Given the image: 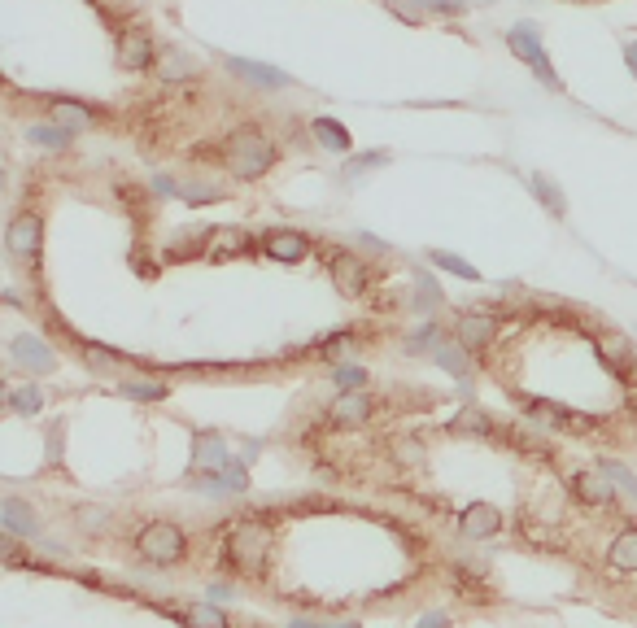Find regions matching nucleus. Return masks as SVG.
<instances>
[{"instance_id": "nucleus-13", "label": "nucleus", "mask_w": 637, "mask_h": 628, "mask_svg": "<svg viewBox=\"0 0 637 628\" xmlns=\"http://www.w3.org/2000/svg\"><path fill=\"white\" fill-rule=\"evenodd\" d=\"M371 410H376V406H371V397H363L358 389H350V393H341V397H336L332 419H336V424H345V428H350V424H367V419H371Z\"/></svg>"}, {"instance_id": "nucleus-12", "label": "nucleus", "mask_w": 637, "mask_h": 628, "mask_svg": "<svg viewBox=\"0 0 637 628\" xmlns=\"http://www.w3.org/2000/svg\"><path fill=\"white\" fill-rule=\"evenodd\" d=\"M332 280H336V288H341V293L358 297V293L367 288V267L354 258V253H336V258H332Z\"/></svg>"}, {"instance_id": "nucleus-32", "label": "nucleus", "mask_w": 637, "mask_h": 628, "mask_svg": "<svg viewBox=\"0 0 637 628\" xmlns=\"http://www.w3.org/2000/svg\"><path fill=\"white\" fill-rule=\"evenodd\" d=\"M603 476H607V480H616V485H624V489H629L633 498H637V476H633V471H624L620 463H611V458H603Z\"/></svg>"}, {"instance_id": "nucleus-7", "label": "nucleus", "mask_w": 637, "mask_h": 628, "mask_svg": "<svg viewBox=\"0 0 637 628\" xmlns=\"http://www.w3.org/2000/svg\"><path fill=\"white\" fill-rule=\"evenodd\" d=\"M236 458L227 454V445L219 432H197V454H192V476H206V471H227Z\"/></svg>"}, {"instance_id": "nucleus-24", "label": "nucleus", "mask_w": 637, "mask_h": 628, "mask_svg": "<svg viewBox=\"0 0 637 628\" xmlns=\"http://www.w3.org/2000/svg\"><path fill=\"white\" fill-rule=\"evenodd\" d=\"M9 410H18V415H35V410L44 406V393L35 389V384H18V389H9Z\"/></svg>"}, {"instance_id": "nucleus-15", "label": "nucleus", "mask_w": 637, "mask_h": 628, "mask_svg": "<svg viewBox=\"0 0 637 628\" xmlns=\"http://www.w3.org/2000/svg\"><path fill=\"white\" fill-rule=\"evenodd\" d=\"M14 362H22L27 371H40V376H48V371L57 367V358L48 354V345L35 341V336H22V341L14 345Z\"/></svg>"}, {"instance_id": "nucleus-21", "label": "nucleus", "mask_w": 637, "mask_h": 628, "mask_svg": "<svg viewBox=\"0 0 637 628\" xmlns=\"http://www.w3.org/2000/svg\"><path fill=\"white\" fill-rule=\"evenodd\" d=\"M27 140H31V144H40V149H66V144L75 140V131L48 127V123H31V127H27Z\"/></svg>"}, {"instance_id": "nucleus-23", "label": "nucleus", "mask_w": 637, "mask_h": 628, "mask_svg": "<svg viewBox=\"0 0 637 628\" xmlns=\"http://www.w3.org/2000/svg\"><path fill=\"white\" fill-rule=\"evenodd\" d=\"M528 188L537 192V201H542L550 214H563V210H568V201H563V192H559L555 184H550L546 175H528Z\"/></svg>"}, {"instance_id": "nucleus-27", "label": "nucleus", "mask_w": 637, "mask_h": 628, "mask_svg": "<svg viewBox=\"0 0 637 628\" xmlns=\"http://www.w3.org/2000/svg\"><path fill=\"white\" fill-rule=\"evenodd\" d=\"M432 262H437L441 271H450V275H459V280H480L472 262H463V258H454V253H432Z\"/></svg>"}, {"instance_id": "nucleus-40", "label": "nucleus", "mask_w": 637, "mask_h": 628, "mask_svg": "<svg viewBox=\"0 0 637 628\" xmlns=\"http://www.w3.org/2000/svg\"><path fill=\"white\" fill-rule=\"evenodd\" d=\"M624 57H629V70L637 75V40H629V44H624Z\"/></svg>"}, {"instance_id": "nucleus-38", "label": "nucleus", "mask_w": 637, "mask_h": 628, "mask_svg": "<svg viewBox=\"0 0 637 628\" xmlns=\"http://www.w3.org/2000/svg\"><path fill=\"white\" fill-rule=\"evenodd\" d=\"M79 519H88V528H101L105 511H101V506H79Z\"/></svg>"}, {"instance_id": "nucleus-10", "label": "nucleus", "mask_w": 637, "mask_h": 628, "mask_svg": "<svg viewBox=\"0 0 637 628\" xmlns=\"http://www.w3.org/2000/svg\"><path fill=\"white\" fill-rule=\"evenodd\" d=\"M459 528H463V537H472V541H485V537H494L498 528H502V515L494 511L489 502H472L463 511V519H459Z\"/></svg>"}, {"instance_id": "nucleus-3", "label": "nucleus", "mask_w": 637, "mask_h": 628, "mask_svg": "<svg viewBox=\"0 0 637 628\" xmlns=\"http://www.w3.org/2000/svg\"><path fill=\"white\" fill-rule=\"evenodd\" d=\"M136 550H140L144 563L171 567V563H184L188 541H184V533H179L175 524H149V528H144V533L136 537Z\"/></svg>"}, {"instance_id": "nucleus-4", "label": "nucleus", "mask_w": 637, "mask_h": 628, "mask_svg": "<svg viewBox=\"0 0 637 628\" xmlns=\"http://www.w3.org/2000/svg\"><path fill=\"white\" fill-rule=\"evenodd\" d=\"M507 44H511V53L520 57V62L533 66V75L542 79L546 88H555V92H559V75H555V66H550V57H546V48H542L537 22H515V27L507 31Z\"/></svg>"}, {"instance_id": "nucleus-11", "label": "nucleus", "mask_w": 637, "mask_h": 628, "mask_svg": "<svg viewBox=\"0 0 637 628\" xmlns=\"http://www.w3.org/2000/svg\"><path fill=\"white\" fill-rule=\"evenodd\" d=\"M227 70L240 79H249V83H258V88H288V79L284 70H271V66H262V62H249V57H227Z\"/></svg>"}, {"instance_id": "nucleus-35", "label": "nucleus", "mask_w": 637, "mask_h": 628, "mask_svg": "<svg viewBox=\"0 0 637 628\" xmlns=\"http://www.w3.org/2000/svg\"><path fill=\"white\" fill-rule=\"evenodd\" d=\"M419 297H424V310L441 306V288H437V280H432V275H419Z\"/></svg>"}, {"instance_id": "nucleus-9", "label": "nucleus", "mask_w": 637, "mask_h": 628, "mask_svg": "<svg viewBox=\"0 0 637 628\" xmlns=\"http://www.w3.org/2000/svg\"><path fill=\"white\" fill-rule=\"evenodd\" d=\"M153 62V40L144 31H123L118 35V66L123 70H149Z\"/></svg>"}, {"instance_id": "nucleus-42", "label": "nucleus", "mask_w": 637, "mask_h": 628, "mask_svg": "<svg viewBox=\"0 0 637 628\" xmlns=\"http://www.w3.org/2000/svg\"><path fill=\"white\" fill-rule=\"evenodd\" d=\"M336 628H358V624H336Z\"/></svg>"}, {"instance_id": "nucleus-22", "label": "nucleus", "mask_w": 637, "mask_h": 628, "mask_svg": "<svg viewBox=\"0 0 637 628\" xmlns=\"http://www.w3.org/2000/svg\"><path fill=\"white\" fill-rule=\"evenodd\" d=\"M245 249V232L240 227H214L210 236V258H232V253Z\"/></svg>"}, {"instance_id": "nucleus-30", "label": "nucleus", "mask_w": 637, "mask_h": 628, "mask_svg": "<svg viewBox=\"0 0 637 628\" xmlns=\"http://www.w3.org/2000/svg\"><path fill=\"white\" fill-rule=\"evenodd\" d=\"M123 393H127V397H144V402H162V397H166V384H158V380H136V384H123Z\"/></svg>"}, {"instance_id": "nucleus-20", "label": "nucleus", "mask_w": 637, "mask_h": 628, "mask_svg": "<svg viewBox=\"0 0 637 628\" xmlns=\"http://www.w3.org/2000/svg\"><path fill=\"white\" fill-rule=\"evenodd\" d=\"M576 493H581L585 502H594V506H607L611 502V485H607V476H594V471H581V476L572 480Z\"/></svg>"}, {"instance_id": "nucleus-31", "label": "nucleus", "mask_w": 637, "mask_h": 628, "mask_svg": "<svg viewBox=\"0 0 637 628\" xmlns=\"http://www.w3.org/2000/svg\"><path fill=\"white\" fill-rule=\"evenodd\" d=\"M158 66H162V79H188L192 75V62L184 53H166Z\"/></svg>"}, {"instance_id": "nucleus-16", "label": "nucleus", "mask_w": 637, "mask_h": 628, "mask_svg": "<svg viewBox=\"0 0 637 628\" xmlns=\"http://www.w3.org/2000/svg\"><path fill=\"white\" fill-rule=\"evenodd\" d=\"M267 253H271V258H280V262H302L310 253V240L302 232H271L267 236Z\"/></svg>"}, {"instance_id": "nucleus-41", "label": "nucleus", "mask_w": 637, "mask_h": 628, "mask_svg": "<svg viewBox=\"0 0 637 628\" xmlns=\"http://www.w3.org/2000/svg\"><path fill=\"white\" fill-rule=\"evenodd\" d=\"M288 628H319V624H306V620H297V624H288Z\"/></svg>"}, {"instance_id": "nucleus-14", "label": "nucleus", "mask_w": 637, "mask_h": 628, "mask_svg": "<svg viewBox=\"0 0 637 628\" xmlns=\"http://www.w3.org/2000/svg\"><path fill=\"white\" fill-rule=\"evenodd\" d=\"M0 515H5V533L9 537H35L40 533V519H35V511L27 502H18V498H5V506H0Z\"/></svg>"}, {"instance_id": "nucleus-28", "label": "nucleus", "mask_w": 637, "mask_h": 628, "mask_svg": "<svg viewBox=\"0 0 637 628\" xmlns=\"http://www.w3.org/2000/svg\"><path fill=\"white\" fill-rule=\"evenodd\" d=\"M603 354H607L611 362H616V367H624V362H629V358H633V345H629V341H624V336H616V332H607V336H603Z\"/></svg>"}, {"instance_id": "nucleus-19", "label": "nucleus", "mask_w": 637, "mask_h": 628, "mask_svg": "<svg viewBox=\"0 0 637 628\" xmlns=\"http://www.w3.org/2000/svg\"><path fill=\"white\" fill-rule=\"evenodd\" d=\"M611 567L616 572H637V528H624V533L611 541Z\"/></svg>"}, {"instance_id": "nucleus-39", "label": "nucleus", "mask_w": 637, "mask_h": 628, "mask_svg": "<svg viewBox=\"0 0 637 628\" xmlns=\"http://www.w3.org/2000/svg\"><path fill=\"white\" fill-rule=\"evenodd\" d=\"M415 628H450V615L446 611H432V615H424Z\"/></svg>"}, {"instance_id": "nucleus-29", "label": "nucleus", "mask_w": 637, "mask_h": 628, "mask_svg": "<svg viewBox=\"0 0 637 628\" xmlns=\"http://www.w3.org/2000/svg\"><path fill=\"white\" fill-rule=\"evenodd\" d=\"M384 162H389V153H384V149L358 153V157H350V162H345V175H363V171H371V166H384Z\"/></svg>"}, {"instance_id": "nucleus-6", "label": "nucleus", "mask_w": 637, "mask_h": 628, "mask_svg": "<svg viewBox=\"0 0 637 628\" xmlns=\"http://www.w3.org/2000/svg\"><path fill=\"white\" fill-rule=\"evenodd\" d=\"M40 236H44V227H40V214H14V223H9V253L22 262H31L35 253H40Z\"/></svg>"}, {"instance_id": "nucleus-26", "label": "nucleus", "mask_w": 637, "mask_h": 628, "mask_svg": "<svg viewBox=\"0 0 637 628\" xmlns=\"http://www.w3.org/2000/svg\"><path fill=\"white\" fill-rule=\"evenodd\" d=\"M467 349L459 345V349H450V345H437V362L450 371V376H459V380H467Z\"/></svg>"}, {"instance_id": "nucleus-33", "label": "nucleus", "mask_w": 637, "mask_h": 628, "mask_svg": "<svg viewBox=\"0 0 637 628\" xmlns=\"http://www.w3.org/2000/svg\"><path fill=\"white\" fill-rule=\"evenodd\" d=\"M454 428H463V432H480V437H489V432H494V424H489L485 415H476V410H467V415L454 419Z\"/></svg>"}, {"instance_id": "nucleus-8", "label": "nucleus", "mask_w": 637, "mask_h": 628, "mask_svg": "<svg viewBox=\"0 0 637 628\" xmlns=\"http://www.w3.org/2000/svg\"><path fill=\"white\" fill-rule=\"evenodd\" d=\"M454 336H459V345L467 354H485V349L494 345V319H489V314H463V319L454 323Z\"/></svg>"}, {"instance_id": "nucleus-18", "label": "nucleus", "mask_w": 637, "mask_h": 628, "mask_svg": "<svg viewBox=\"0 0 637 628\" xmlns=\"http://www.w3.org/2000/svg\"><path fill=\"white\" fill-rule=\"evenodd\" d=\"M53 118H57V127H66V131H88V127H96V114L83 110L79 101H53Z\"/></svg>"}, {"instance_id": "nucleus-37", "label": "nucleus", "mask_w": 637, "mask_h": 628, "mask_svg": "<svg viewBox=\"0 0 637 628\" xmlns=\"http://www.w3.org/2000/svg\"><path fill=\"white\" fill-rule=\"evenodd\" d=\"M406 345H411V354H419V345H437V328H432V323H428V328H419L415 336H411V341H406Z\"/></svg>"}, {"instance_id": "nucleus-36", "label": "nucleus", "mask_w": 637, "mask_h": 628, "mask_svg": "<svg viewBox=\"0 0 637 628\" xmlns=\"http://www.w3.org/2000/svg\"><path fill=\"white\" fill-rule=\"evenodd\" d=\"M432 14H463V0H419Z\"/></svg>"}, {"instance_id": "nucleus-2", "label": "nucleus", "mask_w": 637, "mask_h": 628, "mask_svg": "<svg viewBox=\"0 0 637 628\" xmlns=\"http://www.w3.org/2000/svg\"><path fill=\"white\" fill-rule=\"evenodd\" d=\"M275 157H280V149L262 131H240V136H232V149H227V171L236 179H262L275 166Z\"/></svg>"}, {"instance_id": "nucleus-1", "label": "nucleus", "mask_w": 637, "mask_h": 628, "mask_svg": "<svg viewBox=\"0 0 637 628\" xmlns=\"http://www.w3.org/2000/svg\"><path fill=\"white\" fill-rule=\"evenodd\" d=\"M223 559L240 576H262L267 572V559H271V528L258 524V519H236V524L227 528Z\"/></svg>"}, {"instance_id": "nucleus-17", "label": "nucleus", "mask_w": 637, "mask_h": 628, "mask_svg": "<svg viewBox=\"0 0 637 628\" xmlns=\"http://www.w3.org/2000/svg\"><path fill=\"white\" fill-rule=\"evenodd\" d=\"M310 136H315L323 149H332V153H350V131H345L341 123H336V118H315V123H310Z\"/></svg>"}, {"instance_id": "nucleus-34", "label": "nucleus", "mask_w": 637, "mask_h": 628, "mask_svg": "<svg viewBox=\"0 0 637 628\" xmlns=\"http://www.w3.org/2000/svg\"><path fill=\"white\" fill-rule=\"evenodd\" d=\"M336 384H341L345 393H350V389H363V384H367V371H363V367H341V371H336Z\"/></svg>"}, {"instance_id": "nucleus-5", "label": "nucleus", "mask_w": 637, "mask_h": 628, "mask_svg": "<svg viewBox=\"0 0 637 628\" xmlns=\"http://www.w3.org/2000/svg\"><path fill=\"white\" fill-rule=\"evenodd\" d=\"M153 188L162 192V197H184L192 205H206V201H223L227 192L219 184H210V179H171V175H153Z\"/></svg>"}, {"instance_id": "nucleus-25", "label": "nucleus", "mask_w": 637, "mask_h": 628, "mask_svg": "<svg viewBox=\"0 0 637 628\" xmlns=\"http://www.w3.org/2000/svg\"><path fill=\"white\" fill-rule=\"evenodd\" d=\"M184 620H188L192 628H227V620L210 607V602H197V607H188V611H184Z\"/></svg>"}]
</instances>
